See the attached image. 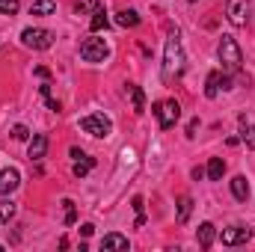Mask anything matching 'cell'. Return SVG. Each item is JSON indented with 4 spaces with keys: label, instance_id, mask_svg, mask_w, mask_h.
Here are the masks:
<instances>
[{
    "label": "cell",
    "instance_id": "obj_1",
    "mask_svg": "<svg viewBox=\"0 0 255 252\" xmlns=\"http://www.w3.org/2000/svg\"><path fill=\"white\" fill-rule=\"evenodd\" d=\"M181 71H184V51H181L178 33H172L166 39V48H163V80L181 77Z\"/></svg>",
    "mask_w": 255,
    "mask_h": 252
},
{
    "label": "cell",
    "instance_id": "obj_2",
    "mask_svg": "<svg viewBox=\"0 0 255 252\" xmlns=\"http://www.w3.org/2000/svg\"><path fill=\"white\" fill-rule=\"evenodd\" d=\"M217 54H220V60H223V65H226V71H229V74L241 71L244 54H241V45H238L232 36H223V39H220V48H217Z\"/></svg>",
    "mask_w": 255,
    "mask_h": 252
},
{
    "label": "cell",
    "instance_id": "obj_3",
    "mask_svg": "<svg viewBox=\"0 0 255 252\" xmlns=\"http://www.w3.org/2000/svg\"><path fill=\"white\" fill-rule=\"evenodd\" d=\"M151 113L157 116V125L163 127H172L178 119H181V104L175 101V98H166V101H154V107H151Z\"/></svg>",
    "mask_w": 255,
    "mask_h": 252
},
{
    "label": "cell",
    "instance_id": "obj_4",
    "mask_svg": "<svg viewBox=\"0 0 255 252\" xmlns=\"http://www.w3.org/2000/svg\"><path fill=\"white\" fill-rule=\"evenodd\" d=\"M21 42L27 48H33V51H48L54 45V33L51 30H42V27H27L21 33Z\"/></svg>",
    "mask_w": 255,
    "mask_h": 252
},
{
    "label": "cell",
    "instance_id": "obj_5",
    "mask_svg": "<svg viewBox=\"0 0 255 252\" xmlns=\"http://www.w3.org/2000/svg\"><path fill=\"white\" fill-rule=\"evenodd\" d=\"M80 127H83L86 133H92V136H110V133H113V122H110L104 113H89V116H83V119H80Z\"/></svg>",
    "mask_w": 255,
    "mask_h": 252
},
{
    "label": "cell",
    "instance_id": "obj_6",
    "mask_svg": "<svg viewBox=\"0 0 255 252\" xmlns=\"http://www.w3.org/2000/svg\"><path fill=\"white\" fill-rule=\"evenodd\" d=\"M80 57H83L86 63H104V60H107V42L98 39V36L83 39V45H80Z\"/></svg>",
    "mask_w": 255,
    "mask_h": 252
},
{
    "label": "cell",
    "instance_id": "obj_7",
    "mask_svg": "<svg viewBox=\"0 0 255 252\" xmlns=\"http://www.w3.org/2000/svg\"><path fill=\"white\" fill-rule=\"evenodd\" d=\"M226 15L235 27H247V18H250V3L247 0H229L226 3Z\"/></svg>",
    "mask_w": 255,
    "mask_h": 252
},
{
    "label": "cell",
    "instance_id": "obj_8",
    "mask_svg": "<svg viewBox=\"0 0 255 252\" xmlns=\"http://www.w3.org/2000/svg\"><path fill=\"white\" fill-rule=\"evenodd\" d=\"M220 89H232V80H229L226 74H220V71H211L208 80H205V95H208V98H217Z\"/></svg>",
    "mask_w": 255,
    "mask_h": 252
},
{
    "label": "cell",
    "instance_id": "obj_9",
    "mask_svg": "<svg viewBox=\"0 0 255 252\" xmlns=\"http://www.w3.org/2000/svg\"><path fill=\"white\" fill-rule=\"evenodd\" d=\"M253 238V232L247 226H232V229H223V244L226 247H238V244H247Z\"/></svg>",
    "mask_w": 255,
    "mask_h": 252
},
{
    "label": "cell",
    "instance_id": "obj_10",
    "mask_svg": "<svg viewBox=\"0 0 255 252\" xmlns=\"http://www.w3.org/2000/svg\"><path fill=\"white\" fill-rule=\"evenodd\" d=\"M18 184H21V172H18L15 166H9V169L0 172V196H9Z\"/></svg>",
    "mask_w": 255,
    "mask_h": 252
},
{
    "label": "cell",
    "instance_id": "obj_11",
    "mask_svg": "<svg viewBox=\"0 0 255 252\" xmlns=\"http://www.w3.org/2000/svg\"><path fill=\"white\" fill-rule=\"evenodd\" d=\"M45 151H48V133H36L33 142H30V148H27V157L30 160H42Z\"/></svg>",
    "mask_w": 255,
    "mask_h": 252
},
{
    "label": "cell",
    "instance_id": "obj_12",
    "mask_svg": "<svg viewBox=\"0 0 255 252\" xmlns=\"http://www.w3.org/2000/svg\"><path fill=\"white\" fill-rule=\"evenodd\" d=\"M196 238H199V247H202V250H211V244H214V238H217V229H214L211 223H202L199 232H196Z\"/></svg>",
    "mask_w": 255,
    "mask_h": 252
},
{
    "label": "cell",
    "instance_id": "obj_13",
    "mask_svg": "<svg viewBox=\"0 0 255 252\" xmlns=\"http://www.w3.org/2000/svg\"><path fill=\"white\" fill-rule=\"evenodd\" d=\"M205 175H208L211 181H220V178L226 175V160H223V157H211V163H208Z\"/></svg>",
    "mask_w": 255,
    "mask_h": 252
},
{
    "label": "cell",
    "instance_id": "obj_14",
    "mask_svg": "<svg viewBox=\"0 0 255 252\" xmlns=\"http://www.w3.org/2000/svg\"><path fill=\"white\" fill-rule=\"evenodd\" d=\"M128 95H130V104H133V113H145V95H142V89L139 86H128Z\"/></svg>",
    "mask_w": 255,
    "mask_h": 252
},
{
    "label": "cell",
    "instance_id": "obj_15",
    "mask_svg": "<svg viewBox=\"0 0 255 252\" xmlns=\"http://www.w3.org/2000/svg\"><path fill=\"white\" fill-rule=\"evenodd\" d=\"M232 193H235L238 202H247V196H250V184H247L244 175H235V178H232Z\"/></svg>",
    "mask_w": 255,
    "mask_h": 252
},
{
    "label": "cell",
    "instance_id": "obj_16",
    "mask_svg": "<svg viewBox=\"0 0 255 252\" xmlns=\"http://www.w3.org/2000/svg\"><path fill=\"white\" fill-rule=\"evenodd\" d=\"M101 250L110 252V250H128V238L125 235H107L104 241H101Z\"/></svg>",
    "mask_w": 255,
    "mask_h": 252
},
{
    "label": "cell",
    "instance_id": "obj_17",
    "mask_svg": "<svg viewBox=\"0 0 255 252\" xmlns=\"http://www.w3.org/2000/svg\"><path fill=\"white\" fill-rule=\"evenodd\" d=\"M57 12V3L54 0H36L30 6V15H54Z\"/></svg>",
    "mask_w": 255,
    "mask_h": 252
},
{
    "label": "cell",
    "instance_id": "obj_18",
    "mask_svg": "<svg viewBox=\"0 0 255 252\" xmlns=\"http://www.w3.org/2000/svg\"><path fill=\"white\" fill-rule=\"evenodd\" d=\"M104 27H107V12H104V6H98V9L92 12L89 30H92V33H98V30H104Z\"/></svg>",
    "mask_w": 255,
    "mask_h": 252
},
{
    "label": "cell",
    "instance_id": "obj_19",
    "mask_svg": "<svg viewBox=\"0 0 255 252\" xmlns=\"http://www.w3.org/2000/svg\"><path fill=\"white\" fill-rule=\"evenodd\" d=\"M116 24H119V27H136V24H139V15H136L133 9H122V12L116 15Z\"/></svg>",
    "mask_w": 255,
    "mask_h": 252
},
{
    "label": "cell",
    "instance_id": "obj_20",
    "mask_svg": "<svg viewBox=\"0 0 255 252\" xmlns=\"http://www.w3.org/2000/svg\"><path fill=\"white\" fill-rule=\"evenodd\" d=\"M15 211H18V208H15V202L3 199V202H0V226H6V223L15 217Z\"/></svg>",
    "mask_w": 255,
    "mask_h": 252
},
{
    "label": "cell",
    "instance_id": "obj_21",
    "mask_svg": "<svg viewBox=\"0 0 255 252\" xmlns=\"http://www.w3.org/2000/svg\"><path fill=\"white\" fill-rule=\"evenodd\" d=\"M190 211H193V199L190 196H181V202H178V223H187Z\"/></svg>",
    "mask_w": 255,
    "mask_h": 252
},
{
    "label": "cell",
    "instance_id": "obj_22",
    "mask_svg": "<svg viewBox=\"0 0 255 252\" xmlns=\"http://www.w3.org/2000/svg\"><path fill=\"white\" fill-rule=\"evenodd\" d=\"M92 166H95V160H92V157H83V160H77V163H74V175H77V178H83V175H89V169H92Z\"/></svg>",
    "mask_w": 255,
    "mask_h": 252
},
{
    "label": "cell",
    "instance_id": "obj_23",
    "mask_svg": "<svg viewBox=\"0 0 255 252\" xmlns=\"http://www.w3.org/2000/svg\"><path fill=\"white\" fill-rule=\"evenodd\" d=\"M42 95H45V101H48V107H51L54 113H60V101L54 98V92H51V83H45V86H42Z\"/></svg>",
    "mask_w": 255,
    "mask_h": 252
},
{
    "label": "cell",
    "instance_id": "obj_24",
    "mask_svg": "<svg viewBox=\"0 0 255 252\" xmlns=\"http://www.w3.org/2000/svg\"><path fill=\"white\" fill-rule=\"evenodd\" d=\"M98 6H101V0H77V3H74V9H77L80 15H83V12H95Z\"/></svg>",
    "mask_w": 255,
    "mask_h": 252
},
{
    "label": "cell",
    "instance_id": "obj_25",
    "mask_svg": "<svg viewBox=\"0 0 255 252\" xmlns=\"http://www.w3.org/2000/svg\"><path fill=\"white\" fill-rule=\"evenodd\" d=\"M21 0H0V15H15Z\"/></svg>",
    "mask_w": 255,
    "mask_h": 252
},
{
    "label": "cell",
    "instance_id": "obj_26",
    "mask_svg": "<svg viewBox=\"0 0 255 252\" xmlns=\"http://www.w3.org/2000/svg\"><path fill=\"white\" fill-rule=\"evenodd\" d=\"M65 226H74V220H77V211H74V202L71 199H65Z\"/></svg>",
    "mask_w": 255,
    "mask_h": 252
},
{
    "label": "cell",
    "instance_id": "obj_27",
    "mask_svg": "<svg viewBox=\"0 0 255 252\" xmlns=\"http://www.w3.org/2000/svg\"><path fill=\"white\" fill-rule=\"evenodd\" d=\"M244 142H247V148L255 151V125H250L247 130H244Z\"/></svg>",
    "mask_w": 255,
    "mask_h": 252
},
{
    "label": "cell",
    "instance_id": "obj_28",
    "mask_svg": "<svg viewBox=\"0 0 255 252\" xmlns=\"http://www.w3.org/2000/svg\"><path fill=\"white\" fill-rule=\"evenodd\" d=\"M12 136H15V139H27V136H30V130H27L24 125H15V127H12Z\"/></svg>",
    "mask_w": 255,
    "mask_h": 252
},
{
    "label": "cell",
    "instance_id": "obj_29",
    "mask_svg": "<svg viewBox=\"0 0 255 252\" xmlns=\"http://www.w3.org/2000/svg\"><path fill=\"white\" fill-rule=\"evenodd\" d=\"M142 208H145V205H142V196H133V211L142 214Z\"/></svg>",
    "mask_w": 255,
    "mask_h": 252
},
{
    "label": "cell",
    "instance_id": "obj_30",
    "mask_svg": "<svg viewBox=\"0 0 255 252\" xmlns=\"http://www.w3.org/2000/svg\"><path fill=\"white\" fill-rule=\"evenodd\" d=\"M196 130H199V119H193L190 125H187V136H196Z\"/></svg>",
    "mask_w": 255,
    "mask_h": 252
},
{
    "label": "cell",
    "instance_id": "obj_31",
    "mask_svg": "<svg viewBox=\"0 0 255 252\" xmlns=\"http://www.w3.org/2000/svg\"><path fill=\"white\" fill-rule=\"evenodd\" d=\"M92 232H95V226H89V223H86V226H80V235H83V238H89Z\"/></svg>",
    "mask_w": 255,
    "mask_h": 252
},
{
    "label": "cell",
    "instance_id": "obj_32",
    "mask_svg": "<svg viewBox=\"0 0 255 252\" xmlns=\"http://www.w3.org/2000/svg\"><path fill=\"white\" fill-rule=\"evenodd\" d=\"M193 178H196V181H199V178H205V169H202V166H196V169H193Z\"/></svg>",
    "mask_w": 255,
    "mask_h": 252
},
{
    "label": "cell",
    "instance_id": "obj_33",
    "mask_svg": "<svg viewBox=\"0 0 255 252\" xmlns=\"http://www.w3.org/2000/svg\"><path fill=\"white\" fill-rule=\"evenodd\" d=\"M0 250H3V244H0Z\"/></svg>",
    "mask_w": 255,
    "mask_h": 252
},
{
    "label": "cell",
    "instance_id": "obj_34",
    "mask_svg": "<svg viewBox=\"0 0 255 252\" xmlns=\"http://www.w3.org/2000/svg\"><path fill=\"white\" fill-rule=\"evenodd\" d=\"M190 3H196V0H190Z\"/></svg>",
    "mask_w": 255,
    "mask_h": 252
}]
</instances>
